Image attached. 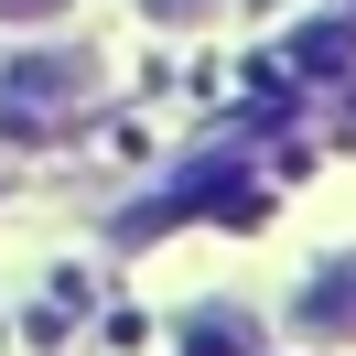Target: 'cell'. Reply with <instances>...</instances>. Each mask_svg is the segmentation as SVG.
<instances>
[{
	"label": "cell",
	"instance_id": "4",
	"mask_svg": "<svg viewBox=\"0 0 356 356\" xmlns=\"http://www.w3.org/2000/svg\"><path fill=\"white\" fill-rule=\"evenodd\" d=\"M0 11H11V22H44V11H54V0H0Z\"/></svg>",
	"mask_w": 356,
	"mask_h": 356
},
{
	"label": "cell",
	"instance_id": "1",
	"mask_svg": "<svg viewBox=\"0 0 356 356\" xmlns=\"http://www.w3.org/2000/svg\"><path fill=\"white\" fill-rule=\"evenodd\" d=\"M76 87H87V65H11L0 76V119L11 130H54L76 108Z\"/></svg>",
	"mask_w": 356,
	"mask_h": 356
},
{
	"label": "cell",
	"instance_id": "2",
	"mask_svg": "<svg viewBox=\"0 0 356 356\" xmlns=\"http://www.w3.org/2000/svg\"><path fill=\"white\" fill-rule=\"evenodd\" d=\"M302 324H313V334H356V259H334L324 281L302 291Z\"/></svg>",
	"mask_w": 356,
	"mask_h": 356
},
{
	"label": "cell",
	"instance_id": "3",
	"mask_svg": "<svg viewBox=\"0 0 356 356\" xmlns=\"http://www.w3.org/2000/svg\"><path fill=\"white\" fill-rule=\"evenodd\" d=\"M259 334H248V313H195V356H248Z\"/></svg>",
	"mask_w": 356,
	"mask_h": 356
}]
</instances>
